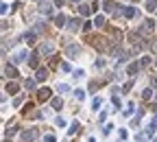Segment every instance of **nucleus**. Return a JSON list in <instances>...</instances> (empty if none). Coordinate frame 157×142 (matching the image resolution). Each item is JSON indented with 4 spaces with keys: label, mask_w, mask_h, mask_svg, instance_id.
I'll list each match as a JSON object with an SVG mask.
<instances>
[{
    "label": "nucleus",
    "mask_w": 157,
    "mask_h": 142,
    "mask_svg": "<svg viewBox=\"0 0 157 142\" xmlns=\"http://www.w3.org/2000/svg\"><path fill=\"white\" fill-rule=\"evenodd\" d=\"M96 68H105V59H96Z\"/></svg>",
    "instance_id": "obj_42"
},
{
    "label": "nucleus",
    "mask_w": 157,
    "mask_h": 142,
    "mask_svg": "<svg viewBox=\"0 0 157 142\" xmlns=\"http://www.w3.org/2000/svg\"><path fill=\"white\" fill-rule=\"evenodd\" d=\"M39 13H44V15H53V7H50L48 2H42V4H39Z\"/></svg>",
    "instance_id": "obj_11"
},
{
    "label": "nucleus",
    "mask_w": 157,
    "mask_h": 142,
    "mask_svg": "<svg viewBox=\"0 0 157 142\" xmlns=\"http://www.w3.org/2000/svg\"><path fill=\"white\" fill-rule=\"evenodd\" d=\"M98 120H100V122H105V120H107V112H105V109L98 114Z\"/></svg>",
    "instance_id": "obj_36"
},
{
    "label": "nucleus",
    "mask_w": 157,
    "mask_h": 142,
    "mask_svg": "<svg viewBox=\"0 0 157 142\" xmlns=\"http://www.w3.org/2000/svg\"><path fill=\"white\" fill-rule=\"evenodd\" d=\"M155 129H157V116L146 125V135H153V133H155Z\"/></svg>",
    "instance_id": "obj_12"
},
{
    "label": "nucleus",
    "mask_w": 157,
    "mask_h": 142,
    "mask_svg": "<svg viewBox=\"0 0 157 142\" xmlns=\"http://www.w3.org/2000/svg\"><path fill=\"white\" fill-rule=\"evenodd\" d=\"M63 2L66 0H55V7H63Z\"/></svg>",
    "instance_id": "obj_44"
},
{
    "label": "nucleus",
    "mask_w": 157,
    "mask_h": 142,
    "mask_svg": "<svg viewBox=\"0 0 157 142\" xmlns=\"http://www.w3.org/2000/svg\"><path fill=\"white\" fill-rule=\"evenodd\" d=\"M35 37H37V31H29V33H26V35H24L26 44H33V42H35Z\"/></svg>",
    "instance_id": "obj_17"
},
{
    "label": "nucleus",
    "mask_w": 157,
    "mask_h": 142,
    "mask_svg": "<svg viewBox=\"0 0 157 142\" xmlns=\"http://www.w3.org/2000/svg\"><path fill=\"white\" fill-rule=\"evenodd\" d=\"M50 96H53V90L50 88H42L39 90V101H48Z\"/></svg>",
    "instance_id": "obj_10"
},
{
    "label": "nucleus",
    "mask_w": 157,
    "mask_h": 142,
    "mask_svg": "<svg viewBox=\"0 0 157 142\" xmlns=\"http://www.w3.org/2000/svg\"><path fill=\"white\" fill-rule=\"evenodd\" d=\"M26 55H29V53H26L24 48H18V50L13 53V64H20V61H24V59H26Z\"/></svg>",
    "instance_id": "obj_4"
},
{
    "label": "nucleus",
    "mask_w": 157,
    "mask_h": 142,
    "mask_svg": "<svg viewBox=\"0 0 157 142\" xmlns=\"http://www.w3.org/2000/svg\"><path fill=\"white\" fill-rule=\"evenodd\" d=\"M37 135H39V131H37L35 127H33V129H26V131H22V142H33Z\"/></svg>",
    "instance_id": "obj_1"
},
{
    "label": "nucleus",
    "mask_w": 157,
    "mask_h": 142,
    "mask_svg": "<svg viewBox=\"0 0 157 142\" xmlns=\"http://www.w3.org/2000/svg\"><path fill=\"white\" fill-rule=\"evenodd\" d=\"M44 142H57V138H55L53 133H46L44 135Z\"/></svg>",
    "instance_id": "obj_33"
},
{
    "label": "nucleus",
    "mask_w": 157,
    "mask_h": 142,
    "mask_svg": "<svg viewBox=\"0 0 157 142\" xmlns=\"http://www.w3.org/2000/svg\"><path fill=\"white\" fill-rule=\"evenodd\" d=\"M144 9H146L148 13H153V11H157V0H146V2H144Z\"/></svg>",
    "instance_id": "obj_13"
},
{
    "label": "nucleus",
    "mask_w": 157,
    "mask_h": 142,
    "mask_svg": "<svg viewBox=\"0 0 157 142\" xmlns=\"http://www.w3.org/2000/svg\"><path fill=\"white\" fill-rule=\"evenodd\" d=\"M111 103H114L116 109H120V99H118V96H114V99H111Z\"/></svg>",
    "instance_id": "obj_37"
},
{
    "label": "nucleus",
    "mask_w": 157,
    "mask_h": 142,
    "mask_svg": "<svg viewBox=\"0 0 157 142\" xmlns=\"http://www.w3.org/2000/svg\"><path fill=\"white\" fill-rule=\"evenodd\" d=\"M68 22H70V18H66L63 13H59L57 18H55V26H59V28H63V26H68Z\"/></svg>",
    "instance_id": "obj_7"
},
{
    "label": "nucleus",
    "mask_w": 157,
    "mask_h": 142,
    "mask_svg": "<svg viewBox=\"0 0 157 142\" xmlns=\"http://www.w3.org/2000/svg\"><path fill=\"white\" fill-rule=\"evenodd\" d=\"M100 105H103V99H100V96H96V99L92 101V109H96V112H98V109H100Z\"/></svg>",
    "instance_id": "obj_20"
},
{
    "label": "nucleus",
    "mask_w": 157,
    "mask_h": 142,
    "mask_svg": "<svg viewBox=\"0 0 157 142\" xmlns=\"http://www.w3.org/2000/svg\"><path fill=\"white\" fill-rule=\"evenodd\" d=\"M78 26H81V20H70V22H68V28H70V31H76Z\"/></svg>",
    "instance_id": "obj_21"
},
{
    "label": "nucleus",
    "mask_w": 157,
    "mask_h": 142,
    "mask_svg": "<svg viewBox=\"0 0 157 142\" xmlns=\"http://www.w3.org/2000/svg\"><path fill=\"white\" fill-rule=\"evenodd\" d=\"M50 105H53L55 109H61V105H63V99H61V96H55V99H53V103H50Z\"/></svg>",
    "instance_id": "obj_18"
},
{
    "label": "nucleus",
    "mask_w": 157,
    "mask_h": 142,
    "mask_svg": "<svg viewBox=\"0 0 157 142\" xmlns=\"http://www.w3.org/2000/svg\"><path fill=\"white\" fill-rule=\"evenodd\" d=\"M4 90H7L9 94H18V90H20V88H18V83L11 81V83H7V88H4Z\"/></svg>",
    "instance_id": "obj_15"
},
{
    "label": "nucleus",
    "mask_w": 157,
    "mask_h": 142,
    "mask_svg": "<svg viewBox=\"0 0 157 142\" xmlns=\"http://www.w3.org/2000/svg\"><path fill=\"white\" fill-rule=\"evenodd\" d=\"M39 53H44V55H53V53H55V44H53V42H44L42 46H39Z\"/></svg>",
    "instance_id": "obj_3"
},
{
    "label": "nucleus",
    "mask_w": 157,
    "mask_h": 142,
    "mask_svg": "<svg viewBox=\"0 0 157 142\" xmlns=\"http://www.w3.org/2000/svg\"><path fill=\"white\" fill-rule=\"evenodd\" d=\"M118 135H120V140H127V138H129V133L125 131V129H120V131H118Z\"/></svg>",
    "instance_id": "obj_38"
},
{
    "label": "nucleus",
    "mask_w": 157,
    "mask_h": 142,
    "mask_svg": "<svg viewBox=\"0 0 157 142\" xmlns=\"http://www.w3.org/2000/svg\"><path fill=\"white\" fill-rule=\"evenodd\" d=\"M76 131H78V122H72V125H70V129H68V133L72 135V133H76Z\"/></svg>",
    "instance_id": "obj_31"
},
{
    "label": "nucleus",
    "mask_w": 157,
    "mask_h": 142,
    "mask_svg": "<svg viewBox=\"0 0 157 142\" xmlns=\"http://www.w3.org/2000/svg\"><path fill=\"white\" fill-rule=\"evenodd\" d=\"M87 142H96V140H94V138H89V140H87Z\"/></svg>",
    "instance_id": "obj_46"
},
{
    "label": "nucleus",
    "mask_w": 157,
    "mask_h": 142,
    "mask_svg": "<svg viewBox=\"0 0 157 142\" xmlns=\"http://www.w3.org/2000/svg\"><path fill=\"white\" fill-rule=\"evenodd\" d=\"M74 96H76L78 101H83V99H85V90H81V88H78V90H74Z\"/></svg>",
    "instance_id": "obj_25"
},
{
    "label": "nucleus",
    "mask_w": 157,
    "mask_h": 142,
    "mask_svg": "<svg viewBox=\"0 0 157 142\" xmlns=\"http://www.w3.org/2000/svg\"><path fill=\"white\" fill-rule=\"evenodd\" d=\"M89 11H92V7H87L85 2L78 4V13H81V15H89Z\"/></svg>",
    "instance_id": "obj_16"
},
{
    "label": "nucleus",
    "mask_w": 157,
    "mask_h": 142,
    "mask_svg": "<svg viewBox=\"0 0 157 142\" xmlns=\"http://www.w3.org/2000/svg\"><path fill=\"white\" fill-rule=\"evenodd\" d=\"M94 26H96V28L105 26V18H103V15H96V18H94Z\"/></svg>",
    "instance_id": "obj_19"
},
{
    "label": "nucleus",
    "mask_w": 157,
    "mask_h": 142,
    "mask_svg": "<svg viewBox=\"0 0 157 142\" xmlns=\"http://www.w3.org/2000/svg\"><path fill=\"white\" fill-rule=\"evenodd\" d=\"M131 88H133V81H127L125 85H122V94H127V92H129Z\"/></svg>",
    "instance_id": "obj_29"
},
{
    "label": "nucleus",
    "mask_w": 157,
    "mask_h": 142,
    "mask_svg": "<svg viewBox=\"0 0 157 142\" xmlns=\"http://www.w3.org/2000/svg\"><path fill=\"white\" fill-rule=\"evenodd\" d=\"M29 66H31V68H37V66H39V55H37V53H33V55L29 57Z\"/></svg>",
    "instance_id": "obj_14"
},
{
    "label": "nucleus",
    "mask_w": 157,
    "mask_h": 142,
    "mask_svg": "<svg viewBox=\"0 0 157 142\" xmlns=\"http://www.w3.org/2000/svg\"><path fill=\"white\" fill-rule=\"evenodd\" d=\"M35 79H37V81H46V79H48V68H37Z\"/></svg>",
    "instance_id": "obj_9"
},
{
    "label": "nucleus",
    "mask_w": 157,
    "mask_h": 142,
    "mask_svg": "<svg viewBox=\"0 0 157 142\" xmlns=\"http://www.w3.org/2000/svg\"><path fill=\"white\" fill-rule=\"evenodd\" d=\"M4 77L15 79V77H18V68H15V66H11V64H7V66H4Z\"/></svg>",
    "instance_id": "obj_6"
},
{
    "label": "nucleus",
    "mask_w": 157,
    "mask_h": 142,
    "mask_svg": "<svg viewBox=\"0 0 157 142\" xmlns=\"http://www.w3.org/2000/svg\"><path fill=\"white\" fill-rule=\"evenodd\" d=\"M61 72H72V68H70L68 61H63V64H61Z\"/></svg>",
    "instance_id": "obj_32"
},
{
    "label": "nucleus",
    "mask_w": 157,
    "mask_h": 142,
    "mask_svg": "<svg viewBox=\"0 0 157 142\" xmlns=\"http://www.w3.org/2000/svg\"><path fill=\"white\" fill-rule=\"evenodd\" d=\"M151 88H157V77L153 79V81H151Z\"/></svg>",
    "instance_id": "obj_45"
},
{
    "label": "nucleus",
    "mask_w": 157,
    "mask_h": 142,
    "mask_svg": "<svg viewBox=\"0 0 157 142\" xmlns=\"http://www.w3.org/2000/svg\"><path fill=\"white\" fill-rule=\"evenodd\" d=\"M57 90H59L61 94H66V92H70V85L68 83H57Z\"/></svg>",
    "instance_id": "obj_22"
},
{
    "label": "nucleus",
    "mask_w": 157,
    "mask_h": 142,
    "mask_svg": "<svg viewBox=\"0 0 157 142\" xmlns=\"http://www.w3.org/2000/svg\"><path fill=\"white\" fill-rule=\"evenodd\" d=\"M135 140H138V142H146V133H138Z\"/></svg>",
    "instance_id": "obj_39"
},
{
    "label": "nucleus",
    "mask_w": 157,
    "mask_h": 142,
    "mask_svg": "<svg viewBox=\"0 0 157 142\" xmlns=\"http://www.w3.org/2000/svg\"><path fill=\"white\" fill-rule=\"evenodd\" d=\"M153 142H157V138H153Z\"/></svg>",
    "instance_id": "obj_47"
},
{
    "label": "nucleus",
    "mask_w": 157,
    "mask_h": 142,
    "mask_svg": "<svg viewBox=\"0 0 157 142\" xmlns=\"http://www.w3.org/2000/svg\"><path fill=\"white\" fill-rule=\"evenodd\" d=\"M140 68H142V66H140V61H133V64H129V68H127V75L129 77H135Z\"/></svg>",
    "instance_id": "obj_8"
},
{
    "label": "nucleus",
    "mask_w": 157,
    "mask_h": 142,
    "mask_svg": "<svg viewBox=\"0 0 157 142\" xmlns=\"http://www.w3.org/2000/svg\"><path fill=\"white\" fill-rule=\"evenodd\" d=\"M0 11H2V13H7V11H9V4H7V2H2V7H0Z\"/></svg>",
    "instance_id": "obj_43"
},
{
    "label": "nucleus",
    "mask_w": 157,
    "mask_h": 142,
    "mask_svg": "<svg viewBox=\"0 0 157 142\" xmlns=\"http://www.w3.org/2000/svg\"><path fill=\"white\" fill-rule=\"evenodd\" d=\"M18 133V127H11V129H7V138H11V135H15Z\"/></svg>",
    "instance_id": "obj_35"
},
{
    "label": "nucleus",
    "mask_w": 157,
    "mask_h": 142,
    "mask_svg": "<svg viewBox=\"0 0 157 142\" xmlns=\"http://www.w3.org/2000/svg\"><path fill=\"white\" fill-rule=\"evenodd\" d=\"M72 2H78V0H72Z\"/></svg>",
    "instance_id": "obj_48"
},
{
    "label": "nucleus",
    "mask_w": 157,
    "mask_h": 142,
    "mask_svg": "<svg viewBox=\"0 0 157 142\" xmlns=\"http://www.w3.org/2000/svg\"><path fill=\"white\" fill-rule=\"evenodd\" d=\"M66 55H68L70 59H76V57L81 55V46H78V44H70V46L66 48Z\"/></svg>",
    "instance_id": "obj_2"
},
{
    "label": "nucleus",
    "mask_w": 157,
    "mask_h": 142,
    "mask_svg": "<svg viewBox=\"0 0 157 142\" xmlns=\"http://www.w3.org/2000/svg\"><path fill=\"white\" fill-rule=\"evenodd\" d=\"M131 114H135V105L129 103V105H127V109H125V116H131Z\"/></svg>",
    "instance_id": "obj_24"
},
{
    "label": "nucleus",
    "mask_w": 157,
    "mask_h": 142,
    "mask_svg": "<svg viewBox=\"0 0 157 142\" xmlns=\"http://www.w3.org/2000/svg\"><path fill=\"white\" fill-rule=\"evenodd\" d=\"M35 83H37V79H26V81H24V88H26V90H33V88H35Z\"/></svg>",
    "instance_id": "obj_23"
},
{
    "label": "nucleus",
    "mask_w": 157,
    "mask_h": 142,
    "mask_svg": "<svg viewBox=\"0 0 157 142\" xmlns=\"http://www.w3.org/2000/svg\"><path fill=\"white\" fill-rule=\"evenodd\" d=\"M103 7H105V11H116V9H114V4H111V0H105Z\"/></svg>",
    "instance_id": "obj_28"
},
{
    "label": "nucleus",
    "mask_w": 157,
    "mask_h": 142,
    "mask_svg": "<svg viewBox=\"0 0 157 142\" xmlns=\"http://www.w3.org/2000/svg\"><path fill=\"white\" fill-rule=\"evenodd\" d=\"M55 125H57L59 129H63V127H66L68 122H66V118H57V120H55Z\"/></svg>",
    "instance_id": "obj_30"
},
{
    "label": "nucleus",
    "mask_w": 157,
    "mask_h": 142,
    "mask_svg": "<svg viewBox=\"0 0 157 142\" xmlns=\"http://www.w3.org/2000/svg\"><path fill=\"white\" fill-rule=\"evenodd\" d=\"M151 96H153V88H148V90H144V92H142V99L144 101H148Z\"/></svg>",
    "instance_id": "obj_27"
},
{
    "label": "nucleus",
    "mask_w": 157,
    "mask_h": 142,
    "mask_svg": "<svg viewBox=\"0 0 157 142\" xmlns=\"http://www.w3.org/2000/svg\"><path fill=\"white\" fill-rule=\"evenodd\" d=\"M140 66H142V68L151 66V57H148V55H146V57H142V59H140Z\"/></svg>",
    "instance_id": "obj_26"
},
{
    "label": "nucleus",
    "mask_w": 157,
    "mask_h": 142,
    "mask_svg": "<svg viewBox=\"0 0 157 142\" xmlns=\"http://www.w3.org/2000/svg\"><path fill=\"white\" fill-rule=\"evenodd\" d=\"M22 101H24V96H15V101H13V105L18 107V105H22Z\"/></svg>",
    "instance_id": "obj_40"
},
{
    "label": "nucleus",
    "mask_w": 157,
    "mask_h": 142,
    "mask_svg": "<svg viewBox=\"0 0 157 142\" xmlns=\"http://www.w3.org/2000/svg\"><path fill=\"white\" fill-rule=\"evenodd\" d=\"M125 18L127 20H133V18H140V11L135 7H125Z\"/></svg>",
    "instance_id": "obj_5"
},
{
    "label": "nucleus",
    "mask_w": 157,
    "mask_h": 142,
    "mask_svg": "<svg viewBox=\"0 0 157 142\" xmlns=\"http://www.w3.org/2000/svg\"><path fill=\"white\" fill-rule=\"evenodd\" d=\"M72 75H74L76 79H83V77H85V70H74Z\"/></svg>",
    "instance_id": "obj_34"
},
{
    "label": "nucleus",
    "mask_w": 157,
    "mask_h": 142,
    "mask_svg": "<svg viewBox=\"0 0 157 142\" xmlns=\"http://www.w3.org/2000/svg\"><path fill=\"white\" fill-rule=\"evenodd\" d=\"M92 26H94V22H85V24H83V31H89Z\"/></svg>",
    "instance_id": "obj_41"
},
{
    "label": "nucleus",
    "mask_w": 157,
    "mask_h": 142,
    "mask_svg": "<svg viewBox=\"0 0 157 142\" xmlns=\"http://www.w3.org/2000/svg\"><path fill=\"white\" fill-rule=\"evenodd\" d=\"M4 142H9V140H4Z\"/></svg>",
    "instance_id": "obj_49"
}]
</instances>
